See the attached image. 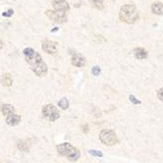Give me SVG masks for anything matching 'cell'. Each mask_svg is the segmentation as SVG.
Instances as JSON below:
<instances>
[{
	"mask_svg": "<svg viewBox=\"0 0 163 163\" xmlns=\"http://www.w3.org/2000/svg\"><path fill=\"white\" fill-rule=\"evenodd\" d=\"M24 55L27 63L29 65L32 71L36 76L42 77L47 74V65L42 60V57L40 56L38 52H36L31 47H27L24 49Z\"/></svg>",
	"mask_w": 163,
	"mask_h": 163,
	"instance_id": "1",
	"label": "cell"
},
{
	"mask_svg": "<svg viewBox=\"0 0 163 163\" xmlns=\"http://www.w3.org/2000/svg\"><path fill=\"white\" fill-rule=\"evenodd\" d=\"M119 18L121 21L127 24H134L139 19V12L133 4H125L121 7L119 12Z\"/></svg>",
	"mask_w": 163,
	"mask_h": 163,
	"instance_id": "2",
	"label": "cell"
},
{
	"mask_svg": "<svg viewBox=\"0 0 163 163\" xmlns=\"http://www.w3.org/2000/svg\"><path fill=\"white\" fill-rule=\"evenodd\" d=\"M57 151L59 154L68 158L70 161H77L81 156L79 149H77L76 147H74L72 144H70L68 143L58 144Z\"/></svg>",
	"mask_w": 163,
	"mask_h": 163,
	"instance_id": "3",
	"label": "cell"
},
{
	"mask_svg": "<svg viewBox=\"0 0 163 163\" xmlns=\"http://www.w3.org/2000/svg\"><path fill=\"white\" fill-rule=\"evenodd\" d=\"M99 140L103 144H105L107 146H115L118 143L117 136L112 130H102L99 134Z\"/></svg>",
	"mask_w": 163,
	"mask_h": 163,
	"instance_id": "4",
	"label": "cell"
},
{
	"mask_svg": "<svg viewBox=\"0 0 163 163\" xmlns=\"http://www.w3.org/2000/svg\"><path fill=\"white\" fill-rule=\"evenodd\" d=\"M42 114L47 120H49L51 122L56 121L57 119H59V117H60L58 109L52 104H47L45 106H43Z\"/></svg>",
	"mask_w": 163,
	"mask_h": 163,
	"instance_id": "5",
	"label": "cell"
},
{
	"mask_svg": "<svg viewBox=\"0 0 163 163\" xmlns=\"http://www.w3.org/2000/svg\"><path fill=\"white\" fill-rule=\"evenodd\" d=\"M45 15L50 20H52L53 22L58 24H63L67 21V16L63 12H58V11H55V10L54 11L47 10L45 12Z\"/></svg>",
	"mask_w": 163,
	"mask_h": 163,
	"instance_id": "6",
	"label": "cell"
},
{
	"mask_svg": "<svg viewBox=\"0 0 163 163\" xmlns=\"http://www.w3.org/2000/svg\"><path fill=\"white\" fill-rule=\"evenodd\" d=\"M42 49L48 54H55L57 52V43L52 40H44L42 42Z\"/></svg>",
	"mask_w": 163,
	"mask_h": 163,
	"instance_id": "7",
	"label": "cell"
},
{
	"mask_svg": "<svg viewBox=\"0 0 163 163\" xmlns=\"http://www.w3.org/2000/svg\"><path fill=\"white\" fill-rule=\"evenodd\" d=\"M52 6L55 11L58 12H67L69 10V4L67 1L65 0H53L52 1Z\"/></svg>",
	"mask_w": 163,
	"mask_h": 163,
	"instance_id": "8",
	"label": "cell"
},
{
	"mask_svg": "<svg viewBox=\"0 0 163 163\" xmlns=\"http://www.w3.org/2000/svg\"><path fill=\"white\" fill-rule=\"evenodd\" d=\"M72 65L76 66V67H84L86 65V58L80 53H74L72 55Z\"/></svg>",
	"mask_w": 163,
	"mask_h": 163,
	"instance_id": "9",
	"label": "cell"
},
{
	"mask_svg": "<svg viewBox=\"0 0 163 163\" xmlns=\"http://www.w3.org/2000/svg\"><path fill=\"white\" fill-rule=\"evenodd\" d=\"M20 121H21V116L15 113L6 117V123L10 126H16L20 123Z\"/></svg>",
	"mask_w": 163,
	"mask_h": 163,
	"instance_id": "10",
	"label": "cell"
},
{
	"mask_svg": "<svg viewBox=\"0 0 163 163\" xmlns=\"http://www.w3.org/2000/svg\"><path fill=\"white\" fill-rule=\"evenodd\" d=\"M134 55L136 58L138 59H146L147 57V52L146 50H144L142 47H138L134 49Z\"/></svg>",
	"mask_w": 163,
	"mask_h": 163,
	"instance_id": "11",
	"label": "cell"
},
{
	"mask_svg": "<svg viewBox=\"0 0 163 163\" xmlns=\"http://www.w3.org/2000/svg\"><path fill=\"white\" fill-rule=\"evenodd\" d=\"M151 11L156 15H163V4L160 2H154L151 5Z\"/></svg>",
	"mask_w": 163,
	"mask_h": 163,
	"instance_id": "12",
	"label": "cell"
},
{
	"mask_svg": "<svg viewBox=\"0 0 163 163\" xmlns=\"http://www.w3.org/2000/svg\"><path fill=\"white\" fill-rule=\"evenodd\" d=\"M1 111H2V113L7 117V116L11 115V114H14L15 108H14V106L11 105V104H4L1 107Z\"/></svg>",
	"mask_w": 163,
	"mask_h": 163,
	"instance_id": "13",
	"label": "cell"
},
{
	"mask_svg": "<svg viewBox=\"0 0 163 163\" xmlns=\"http://www.w3.org/2000/svg\"><path fill=\"white\" fill-rule=\"evenodd\" d=\"M1 83H2L3 86L9 87V86H11V85H12L13 80H12V78H11V76L9 75V74H5V75H3V77H2Z\"/></svg>",
	"mask_w": 163,
	"mask_h": 163,
	"instance_id": "14",
	"label": "cell"
},
{
	"mask_svg": "<svg viewBox=\"0 0 163 163\" xmlns=\"http://www.w3.org/2000/svg\"><path fill=\"white\" fill-rule=\"evenodd\" d=\"M58 105H59V107H60V108L63 109V110L67 109L68 107H69L68 99H67V98H65V97H63L62 99H60V101L58 102Z\"/></svg>",
	"mask_w": 163,
	"mask_h": 163,
	"instance_id": "15",
	"label": "cell"
},
{
	"mask_svg": "<svg viewBox=\"0 0 163 163\" xmlns=\"http://www.w3.org/2000/svg\"><path fill=\"white\" fill-rule=\"evenodd\" d=\"M92 3L97 9L103 8V0H92Z\"/></svg>",
	"mask_w": 163,
	"mask_h": 163,
	"instance_id": "16",
	"label": "cell"
},
{
	"mask_svg": "<svg viewBox=\"0 0 163 163\" xmlns=\"http://www.w3.org/2000/svg\"><path fill=\"white\" fill-rule=\"evenodd\" d=\"M18 147H19V149L25 150V151H27L29 149L28 144L26 143H24V142H19V143H18Z\"/></svg>",
	"mask_w": 163,
	"mask_h": 163,
	"instance_id": "17",
	"label": "cell"
},
{
	"mask_svg": "<svg viewBox=\"0 0 163 163\" xmlns=\"http://www.w3.org/2000/svg\"><path fill=\"white\" fill-rule=\"evenodd\" d=\"M92 74H94V76H98L99 74H100V68L98 67V66H94V68H92Z\"/></svg>",
	"mask_w": 163,
	"mask_h": 163,
	"instance_id": "18",
	"label": "cell"
},
{
	"mask_svg": "<svg viewBox=\"0 0 163 163\" xmlns=\"http://www.w3.org/2000/svg\"><path fill=\"white\" fill-rule=\"evenodd\" d=\"M157 97L160 99L161 101H163V88L157 91Z\"/></svg>",
	"mask_w": 163,
	"mask_h": 163,
	"instance_id": "19",
	"label": "cell"
},
{
	"mask_svg": "<svg viewBox=\"0 0 163 163\" xmlns=\"http://www.w3.org/2000/svg\"><path fill=\"white\" fill-rule=\"evenodd\" d=\"M130 100H131L133 103H134V104H140V100H137L134 95H130Z\"/></svg>",
	"mask_w": 163,
	"mask_h": 163,
	"instance_id": "20",
	"label": "cell"
},
{
	"mask_svg": "<svg viewBox=\"0 0 163 163\" xmlns=\"http://www.w3.org/2000/svg\"><path fill=\"white\" fill-rule=\"evenodd\" d=\"M90 153L92 154V155H95V156H99L101 157L102 156V153L100 152V151H95V150H91Z\"/></svg>",
	"mask_w": 163,
	"mask_h": 163,
	"instance_id": "21",
	"label": "cell"
},
{
	"mask_svg": "<svg viewBox=\"0 0 163 163\" xmlns=\"http://www.w3.org/2000/svg\"><path fill=\"white\" fill-rule=\"evenodd\" d=\"M13 15V10H8L7 12H4L3 13V16H7V17H10V16H12Z\"/></svg>",
	"mask_w": 163,
	"mask_h": 163,
	"instance_id": "22",
	"label": "cell"
},
{
	"mask_svg": "<svg viewBox=\"0 0 163 163\" xmlns=\"http://www.w3.org/2000/svg\"><path fill=\"white\" fill-rule=\"evenodd\" d=\"M3 46H4V44H3V42L1 39H0V49H2Z\"/></svg>",
	"mask_w": 163,
	"mask_h": 163,
	"instance_id": "23",
	"label": "cell"
}]
</instances>
